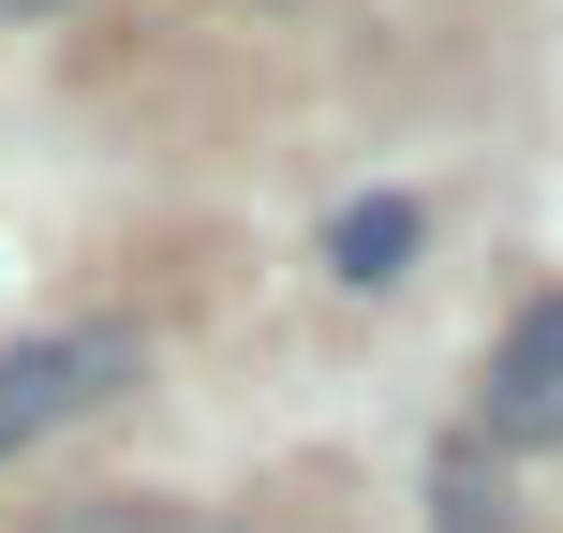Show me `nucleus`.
I'll return each mask as SVG.
<instances>
[{"instance_id":"nucleus-1","label":"nucleus","mask_w":563,"mask_h":533,"mask_svg":"<svg viewBox=\"0 0 563 533\" xmlns=\"http://www.w3.org/2000/svg\"><path fill=\"white\" fill-rule=\"evenodd\" d=\"M134 326H59V341H15V356H0V459L15 445H45V430H75L89 400H119L134 386Z\"/></svg>"},{"instance_id":"nucleus-2","label":"nucleus","mask_w":563,"mask_h":533,"mask_svg":"<svg viewBox=\"0 0 563 533\" xmlns=\"http://www.w3.org/2000/svg\"><path fill=\"white\" fill-rule=\"evenodd\" d=\"M489 445H563V297H519L489 341Z\"/></svg>"},{"instance_id":"nucleus-3","label":"nucleus","mask_w":563,"mask_h":533,"mask_svg":"<svg viewBox=\"0 0 563 533\" xmlns=\"http://www.w3.org/2000/svg\"><path fill=\"white\" fill-rule=\"evenodd\" d=\"M416 237H430V223H416V193H356V208L327 223V267L371 297V281H400V267H416Z\"/></svg>"},{"instance_id":"nucleus-4","label":"nucleus","mask_w":563,"mask_h":533,"mask_svg":"<svg viewBox=\"0 0 563 533\" xmlns=\"http://www.w3.org/2000/svg\"><path fill=\"white\" fill-rule=\"evenodd\" d=\"M45 533H223V519H178V504H59Z\"/></svg>"},{"instance_id":"nucleus-5","label":"nucleus","mask_w":563,"mask_h":533,"mask_svg":"<svg viewBox=\"0 0 563 533\" xmlns=\"http://www.w3.org/2000/svg\"><path fill=\"white\" fill-rule=\"evenodd\" d=\"M0 15H75V0H0Z\"/></svg>"}]
</instances>
